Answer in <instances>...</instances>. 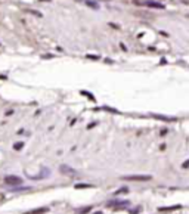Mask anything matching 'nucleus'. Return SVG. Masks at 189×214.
<instances>
[{
  "label": "nucleus",
  "instance_id": "f257e3e1",
  "mask_svg": "<svg viewBox=\"0 0 189 214\" xmlns=\"http://www.w3.org/2000/svg\"><path fill=\"white\" fill-rule=\"evenodd\" d=\"M134 5H139V6H146L151 9H164V6L160 3V2H154V0H133Z\"/></svg>",
  "mask_w": 189,
  "mask_h": 214
},
{
  "label": "nucleus",
  "instance_id": "f03ea898",
  "mask_svg": "<svg viewBox=\"0 0 189 214\" xmlns=\"http://www.w3.org/2000/svg\"><path fill=\"white\" fill-rule=\"evenodd\" d=\"M152 177L149 174H133V176H124L123 180H129V182H148Z\"/></svg>",
  "mask_w": 189,
  "mask_h": 214
},
{
  "label": "nucleus",
  "instance_id": "7ed1b4c3",
  "mask_svg": "<svg viewBox=\"0 0 189 214\" xmlns=\"http://www.w3.org/2000/svg\"><path fill=\"white\" fill-rule=\"evenodd\" d=\"M5 183L9 185V186H18L22 183V179L18 177V176H6L5 177Z\"/></svg>",
  "mask_w": 189,
  "mask_h": 214
},
{
  "label": "nucleus",
  "instance_id": "20e7f679",
  "mask_svg": "<svg viewBox=\"0 0 189 214\" xmlns=\"http://www.w3.org/2000/svg\"><path fill=\"white\" fill-rule=\"evenodd\" d=\"M61 173L62 174H70V176H74L75 171L73 168H70L68 165H61Z\"/></svg>",
  "mask_w": 189,
  "mask_h": 214
},
{
  "label": "nucleus",
  "instance_id": "39448f33",
  "mask_svg": "<svg viewBox=\"0 0 189 214\" xmlns=\"http://www.w3.org/2000/svg\"><path fill=\"white\" fill-rule=\"evenodd\" d=\"M130 202L129 201H111V202H108V207H112V205H129Z\"/></svg>",
  "mask_w": 189,
  "mask_h": 214
},
{
  "label": "nucleus",
  "instance_id": "423d86ee",
  "mask_svg": "<svg viewBox=\"0 0 189 214\" xmlns=\"http://www.w3.org/2000/svg\"><path fill=\"white\" fill-rule=\"evenodd\" d=\"M173 210H180V205H174V207H163V208H160V211H173Z\"/></svg>",
  "mask_w": 189,
  "mask_h": 214
},
{
  "label": "nucleus",
  "instance_id": "0eeeda50",
  "mask_svg": "<svg viewBox=\"0 0 189 214\" xmlns=\"http://www.w3.org/2000/svg\"><path fill=\"white\" fill-rule=\"evenodd\" d=\"M47 211V208H36L33 211H30V214H44Z\"/></svg>",
  "mask_w": 189,
  "mask_h": 214
},
{
  "label": "nucleus",
  "instance_id": "6e6552de",
  "mask_svg": "<svg viewBox=\"0 0 189 214\" xmlns=\"http://www.w3.org/2000/svg\"><path fill=\"white\" fill-rule=\"evenodd\" d=\"M92 210V207L90 205H87V207H84V208H80V210H77V213L78 214H87L89 211Z\"/></svg>",
  "mask_w": 189,
  "mask_h": 214
},
{
  "label": "nucleus",
  "instance_id": "1a4fd4ad",
  "mask_svg": "<svg viewBox=\"0 0 189 214\" xmlns=\"http://www.w3.org/2000/svg\"><path fill=\"white\" fill-rule=\"evenodd\" d=\"M84 188H92V185H87V183H80V185H75V189H84Z\"/></svg>",
  "mask_w": 189,
  "mask_h": 214
},
{
  "label": "nucleus",
  "instance_id": "9d476101",
  "mask_svg": "<svg viewBox=\"0 0 189 214\" xmlns=\"http://www.w3.org/2000/svg\"><path fill=\"white\" fill-rule=\"evenodd\" d=\"M86 3H87V5L90 6V8H93V9H98V8H99V6H98V3H95V2H90V0H87Z\"/></svg>",
  "mask_w": 189,
  "mask_h": 214
},
{
  "label": "nucleus",
  "instance_id": "9b49d317",
  "mask_svg": "<svg viewBox=\"0 0 189 214\" xmlns=\"http://www.w3.org/2000/svg\"><path fill=\"white\" fill-rule=\"evenodd\" d=\"M182 168H183V170H188V168H189V160H188V161H185V163L182 164Z\"/></svg>",
  "mask_w": 189,
  "mask_h": 214
},
{
  "label": "nucleus",
  "instance_id": "f8f14e48",
  "mask_svg": "<svg viewBox=\"0 0 189 214\" xmlns=\"http://www.w3.org/2000/svg\"><path fill=\"white\" fill-rule=\"evenodd\" d=\"M22 146H24L22 143H15V145H13V149H17V151H18V149L22 148Z\"/></svg>",
  "mask_w": 189,
  "mask_h": 214
},
{
  "label": "nucleus",
  "instance_id": "ddd939ff",
  "mask_svg": "<svg viewBox=\"0 0 189 214\" xmlns=\"http://www.w3.org/2000/svg\"><path fill=\"white\" fill-rule=\"evenodd\" d=\"M139 211H140L139 208H136V210H133V211H132V213H130V214H138V213H139Z\"/></svg>",
  "mask_w": 189,
  "mask_h": 214
},
{
  "label": "nucleus",
  "instance_id": "4468645a",
  "mask_svg": "<svg viewBox=\"0 0 189 214\" xmlns=\"http://www.w3.org/2000/svg\"><path fill=\"white\" fill-rule=\"evenodd\" d=\"M95 214H102V213H100V211H96V213H95Z\"/></svg>",
  "mask_w": 189,
  "mask_h": 214
}]
</instances>
